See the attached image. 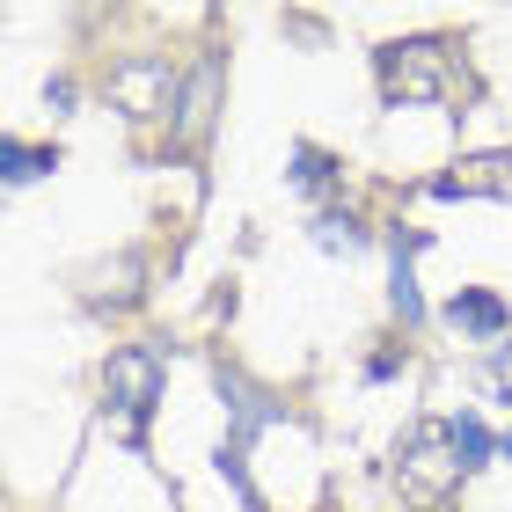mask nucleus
Returning a JSON list of instances; mask_svg holds the SVG:
<instances>
[{"mask_svg":"<svg viewBox=\"0 0 512 512\" xmlns=\"http://www.w3.org/2000/svg\"><path fill=\"white\" fill-rule=\"evenodd\" d=\"M381 96L388 103H425V96H439L447 103L454 96V52L447 44H432V37H417V44H381Z\"/></svg>","mask_w":512,"mask_h":512,"instance_id":"f03ea898","label":"nucleus"},{"mask_svg":"<svg viewBox=\"0 0 512 512\" xmlns=\"http://www.w3.org/2000/svg\"><path fill=\"white\" fill-rule=\"evenodd\" d=\"M403 483L417 498H447L461 483V454H454V425H432V417H417L410 439H403Z\"/></svg>","mask_w":512,"mask_h":512,"instance_id":"7ed1b4c3","label":"nucleus"},{"mask_svg":"<svg viewBox=\"0 0 512 512\" xmlns=\"http://www.w3.org/2000/svg\"><path fill=\"white\" fill-rule=\"evenodd\" d=\"M315 242H322V249H344V256H352V249H359L366 235H359L352 220H322V227H315Z\"/></svg>","mask_w":512,"mask_h":512,"instance_id":"f8f14e48","label":"nucleus"},{"mask_svg":"<svg viewBox=\"0 0 512 512\" xmlns=\"http://www.w3.org/2000/svg\"><path fill=\"white\" fill-rule=\"evenodd\" d=\"M103 403H110V417H118V439L139 447V432H147V417L161 403V352H147V344L110 352V366H103Z\"/></svg>","mask_w":512,"mask_h":512,"instance_id":"f257e3e1","label":"nucleus"},{"mask_svg":"<svg viewBox=\"0 0 512 512\" xmlns=\"http://www.w3.org/2000/svg\"><path fill=\"white\" fill-rule=\"evenodd\" d=\"M293 183H300V191H330V183H337L330 154H322V147H293Z\"/></svg>","mask_w":512,"mask_h":512,"instance_id":"9b49d317","label":"nucleus"},{"mask_svg":"<svg viewBox=\"0 0 512 512\" xmlns=\"http://www.w3.org/2000/svg\"><path fill=\"white\" fill-rule=\"evenodd\" d=\"M505 395H512V352H505Z\"/></svg>","mask_w":512,"mask_h":512,"instance_id":"ddd939ff","label":"nucleus"},{"mask_svg":"<svg viewBox=\"0 0 512 512\" xmlns=\"http://www.w3.org/2000/svg\"><path fill=\"white\" fill-rule=\"evenodd\" d=\"M213 96H220V66L205 59L198 74H191V88H183V110H176V139H183V147L205 139V125H213Z\"/></svg>","mask_w":512,"mask_h":512,"instance_id":"423d86ee","label":"nucleus"},{"mask_svg":"<svg viewBox=\"0 0 512 512\" xmlns=\"http://www.w3.org/2000/svg\"><path fill=\"white\" fill-rule=\"evenodd\" d=\"M0 161H8V183H30V176H44V169H59L52 147H22V139H8V147H0Z\"/></svg>","mask_w":512,"mask_h":512,"instance_id":"9d476101","label":"nucleus"},{"mask_svg":"<svg viewBox=\"0 0 512 512\" xmlns=\"http://www.w3.org/2000/svg\"><path fill=\"white\" fill-rule=\"evenodd\" d=\"M447 322L454 330H469V337H505V300L498 293H483V286H461L454 300H447Z\"/></svg>","mask_w":512,"mask_h":512,"instance_id":"39448f33","label":"nucleus"},{"mask_svg":"<svg viewBox=\"0 0 512 512\" xmlns=\"http://www.w3.org/2000/svg\"><path fill=\"white\" fill-rule=\"evenodd\" d=\"M491 447H498V439H491V425H483L476 410H461V417H454V454H461V469L491 461Z\"/></svg>","mask_w":512,"mask_h":512,"instance_id":"1a4fd4ad","label":"nucleus"},{"mask_svg":"<svg viewBox=\"0 0 512 512\" xmlns=\"http://www.w3.org/2000/svg\"><path fill=\"white\" fill-rule=\"evenodd\" d=\"M432 198H512V154L461 161V176H432Z\"/></svg>","mask_w":512,"mask_h":512,"instance_id":"20e7f679","label":"nucleus"},{"mask_svg":"<svg viewBox=\"0 0 512 512\" xmlns=\"http://www.w3.org/2000/svg\"><path fill=\"white\" fill-rule=\"evenodd\" d=\"M417 249H425V235H417V227H410V235H395V315H403V322H425V300H417V271H410V256Z\"/></svg>","mask_w":512,"mask_h":512,"instance_id":"6e6552de","label":"nucleus"},{"mask_svg":"<svg viewBox=\"0 0 512 512\" xmlns=\"http://www.w3.org/2000/svg\"><path fill=\"white\" fill-rule=\"evenodd\" d=\"M154 88H161V96L176 88L161 59H132L125 74H118V96H125V110H132V118H154V110H169V103H154Z\"/></svg>","mask_w":512,"mask_h":512,"instance_id":"0eeeda50","label":"nucleus"}]
</instances>
